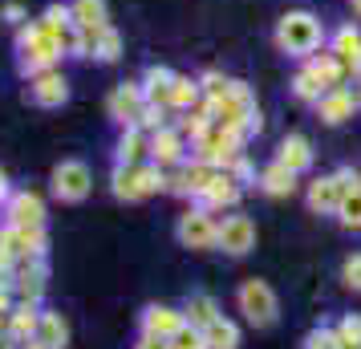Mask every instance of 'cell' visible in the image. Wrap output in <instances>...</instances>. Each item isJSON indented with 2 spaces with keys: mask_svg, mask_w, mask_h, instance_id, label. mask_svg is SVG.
<instances>
[{
  "mask_svg": "<svg viewBox=\"0 0 361 349\" xmlns=\"http://www.w3.org/2000/svg\"><path fill=\"white\" fill-rule=\"evenodd\" d=\"M272 41H276V49L284 53V57L305 61L312 53H321V45H325V25H321V17L309 13V8H288V13L276 20Z\"/></svg>",
  "mask_w": 361,
  "mask_h": 349,
  "instance_id": "cell-1",
  "label": "cell"
},
{
  "mask_svg": "<svg viewBox=\"0 0 361 349\" xmlns=\"http://www.w3.org/2000/svg\"><path fill=\"white\" fill-rule=\"evenodd\" d=\"M353 187H361V171L337 166V171H329V175H317V179L305 187V203H309L312 216H337L345 195H349Z\"/></svg>",
  "mask_w": 361,
  "mask_h": 349,
  "instance_id": "cell-2",
  "label": "cell"
},
{
  "mask_svg": "<svg viewBox=\"0 0 361 349\" xmlns=\"http://www.w3.org/2000/svg\"><path fill=\"white\" fill-rule=\"evenodd\" d=\"M235 309L244 313V321L252 325V329H272L280 321V297L276 288L268 281H260V276H252V281H244L240 288H235Z\"/></svg>",
  "mask_w": 361,
  "mask_h": 349,
  "instance_id": "cell-3",
  "label": "cell"
},
{
  "mask_svg": "<svg viewBox=\"0 0 361 349\" xmlns=\"http://www.w3.org/2000/svg\"><path fill=\"white\" fill-rule=\"evenodd\" d=\"M166 191V171L159 163H130V166H114V195L122 203H142L150 195Z\"/></svg>",
  "mask_w": 361,
  "mask_h": 349,
  "instance_id": "cell-4",
  "label": "cell"
},
{
  "mask_svg": "<svg viewBox=\"0 0 361 349\" xmlns=\"http://www.w3.org/2000/svg\"><path fill=\"white\" fill-rule=\"evenodd\" d=\"M240 154H244V138H240L235 130H228V126H219V122H212V126L191 142V159L212 163L215 171H228Z\"/></svg>",
  "mask_w": 361,
  "mask_h": 349,
  "instance_id": "cell-5",
  "label": "cell"
},
{
  "mask_svg": "<svg viewBox=\"0 0 361 349\" xmlns=\"http://www.w3.org/2000/svg\"><path fill=\"white\" fill-rule=\"evenodd\" d=\"M215 232H219V219H215V212L203 207V203L187 207V212L179 216V224H175V240H179L183 248H191V252L215 248Z\"/></svg>",
  "mask_w": 361,
  "mask_h": 349,
  "instance_id": "cell-6",
  "label": "cell"
},
{
  "mask_svg": "<svg viewBox=\"0 0 361 349\" xmlns=\"http://www.w3.org/2000/svg\"><path fill=\"white\" fill-rule=\"evenodd\" d=\"M256 240H260V232H256V219L244 216V212H231V216L219 219V232H215V248L224 252V256H247V252L256 248Z\"/></svg>",
  "mask_w": 361,
  "mask_h": 349,
  "instance_id": "cell-7",
  "label": "cell"
},
{
  "mask_svg": "<svg viewBox=\"0 0 361 349\" xmlns=\"http://www.w3.org/2000/svg\"><path fill=\"white\" fill-rule=\"evenodd\" d=\"M90 187H94V175H90L85 163L66 159V163L53 166V195L61 203H82L85 195H90Z\"/></svg>",
  "mask_w": 361,
  "mask_h": 349,
  "instance_id": "cell-8",
  "label": "cell"
},
{
  "mask_svg": "<svg viewBox=\"0 0 361 349\" xmlns=\"http://www.w3.org/2000/svg\"><path fill=\"white\" fill-rule=\"evenodd\" d=\"M150 163H159L163 171H171V166H179L191 159V138L179 130V126H163V130L150 134Z\"/></svg>",
  "mask_w": 361,
  "mask_h": 349,
  "instance_id": "cell-9",
  "label": "cell"
},
{
  "mask_svg": "<svg viewBox=\"0 0 361 349\" xmlns=\"http://www.w3.org/2000/svg\"><path fill=\"white\" fill-rule=\"evenodd\" d=\"M106 110H110V118H114L118 126H134L138 114L147 110V90H142V82L114 85V94L106 98Z\"/></svg>",
  "mask_w": 361,
  "mask_h": 349,
  "instance_id": "cell-10",
  "label": "cell"
},
{
  "mask_svg": "<svg viewBox=\"0 0 361 349\" xmlns=\"http://www.w3.org/2000/svg\"><path fill=\"white\" fill-rule=\"evenodd\" d=\"M317 122H325V126H341V122H349V118L357 114V102H353V94H349V85H333V90H325L321 98H317Z\"/></svg>",
  "mask_w": 361,
  "mask_h": 349,
  "instance_id": "cell-11",
  "label": "cell"
},
{
  "mask_svg": "<svg viewBox=\"0 0 361 349\" xmlns=\"http://www.w3.org/2000/svg\"><path fill=\"white\" fill-rule=\"evenodd\" d=\"M240 200H244V183H240L231 171H215V179L207 183V191H203L195 203L212 207V212H231Z\"/></svg>",
  "mask_w": 361,
  "mask_h": 349,
  "instance_id": "cell-12",
  "label": "cell"
},
{
  "mask_svg": "<svg viewBox=\"0 0 361 349\" xmlns=\"http://www.w3.org/2000/svg\"><path fill=\"white\" fill-rule=\"evenodd\" d=\"M0 244L13 252L17 260H25V256H45L49 235H45V224L41 228H17V224H8V228H0Z\"/></svg>",
  "mask_w": 361,
  "mask_h": 349,
  "instance_id": "cell-13",
  "label": "cell"
},
{
  "mask_svg": "<svg viewBox=\"0 0 361 349\" xmlns=\"http://www.w3.org/2000/svg\"><path fill=\"white\" fill-rule=\"evenodd\" d=\"M183 321H187V313L175 309V305H147L142 317H138V333H154V337H166L171 341L183 329Z\"/></svg>",
  "mask_w": 361,
  "mask_h": 349,
  "instance_id": "cell-14",
  "label": "cell"
},
{
  "mask_svg": "<svg viewBox=\"0 0 361 349\" xmlns=\"http://www.w3.org/2000/svg\"><path fill=\"white\" fill-rule=\"evenodd\" d=\"M296 187H300V175L288 171L284 163H276V159L260 166V175H256V191H264L268 200H288V195H296Z\"/></svg>",
  "mask_w": 361,
  "mask_h": 349,
  "instance_id": "cell-15",
  "label": "cell"
},
{
  "mask_svg": "<svg viewBox=\"0 0 361 349\" xmlns=\"http://www.w3.org/2000/svg\"><path fill=\"white\" fill-rule=\"evenodd\" d=\"M29 98H33L37 106H45V110L61 106V102L69 98V82H66V73H57V69H41V73H33Z\"/></svg>",
  "mask_w": 361,
  "mask_h": 349,
  "instance_id": "cell-16",
  "label": "cell"
},
{
  "mask_svg": "<svg viewBox=\"0 0 361 349\" xmlns=\"http://www.w3.org/2000/svg\"><path fill=\"white\" fill-rule=\"evenodd\" d=\"M4 216H8V224H17V228H41L45 224V203L33 191H17V195H8Z\"/></svg>",
  "mask_w": 361,
  "mask_h": 349,
  "instance_id": "cell-17",
  "label": "cell"
},
{
  "mask_svg": "<svg viewBox=\"0 0 361 349\" xmlns=\"http://www.w3.org/2000/svg\"><path fill=\"white\" fill-rule=\"evenodd\" d=\"M312 159H317V150H312V142L305 138V134H284L276 147V163H284L288 171H296V175H305L312 166Z\"/></svg>",
  "mask_w": 361,
  "mask_h": 349,
  "instance_id": "cell-18",
  "label": "cell"
},
{
  "mask_svg": "<svg viewBox=\"0 0 361 349\" xmlns=\"http://www.w3.org/2000/svg\"><path fill=\"white\" fill-rule=\"evenodd\" d=\"M305 69H309V73L325 85V90L349 82V69H345V61L333 49H321V53H312V57H305Z\"/></svg>",
  "mask_w": 361,
  "mask_h": 349,
  "instance_id": "cell-19",
  "label": "cell"
},
{
  "mask_svg": "<svg viewBox=\"0 0 361 349\" xmlns=\"http://www.w3.org/2000/svg\"><path fill=\"white\" fill-rule=\"evenodd\" d=\"M329 49L345 61L349 78H353V73H361V29H357V25H341L337 33L329 37Z\"/></svg>",
  "mask_w": 361,
  "mask_h": 349,
  "instance_id": "cell-20",
  "label": "cell"
},
{
  "mask_svg": "<svg viewBox=\"0 0 361 349\" xmlns=\"http://www.w3.org/2000/svg\"><path fill=\"white\" fill-rule=\"evenodd\" d=\"M147 154H150V134L142 126H126L122 138H118V147H114V163L130 166V163H142Z\"/></svg>",
  "mask_w": 361,
  "mask_h": 349,
  "instance_id": "cell-21",
  "label": "cell"
},
{
  "mask_svg": "<svg viewBox=\"0 0 361 349\" xmlns=\"http://www.w3.org/2000/svg\"><path fill=\"white\" fill-rule=\"evenodd\" d=\"M175 69L166 66H150L147 73H142V90H147V102L150 106H166L171 110V85H175Z\"/></svg>",
  "mask_w": 361,
  "mask_h": 349,
  "instance_id": "cell-22",
  "label": "cell"
},
{
  "mask_svg": "<svg viewBox=\"0 0 361 349\" xmlns=\"http://www.w3.org/2000/svg\"><path fill=\"white\" fill-rule=\"evenodd\" d=\"M183 313H187V321H191V325L207 329V325H215V321L224 317V309H219V300L207 297V293H191V297H187V305H183Z\"/></svg>",
  "mask_w": 361,
  "mask_h": 349,
  "instance_id": "cell-23",
  "label": "cell"
},
{
  "mask_svg": "<svg viewBox=\"0 0 361 349\" xmlns=\"http://www.w3.org/2000/svg\"><path fill=\"white\" fill-rule=\"evenodd\" d=\"M199 102H203V85H199V78L179 73L175 85H171V110H175V114H187V110H195Z\"/></svg>",
  "mask_w": 361,
  "mask_h": 349,
  "instance_id": "cell-24",
  "label": "cell"
},
{
  "mask_svg": "<svg viewBox=\"0 0 361 349\" xmlns=\"http://www.w3.org/2000/svg\"><path fill=\"white\" fill-rule=\"evenodd\" d=\"M45 349H66L69 345V325L61 313H41V325H37V337Z\"/></svg>",
  "mask_w": 361,
  "mask_h": 349,
  "instance_id": "cell-25",
  "label": "cell"
},
{
  "mask_svg": "<svg viewBox=\"0 0 361 349\" xmlns=\"http://www.w3.org/2000/svg\"><path fill=\"white\" fill-rule=\"evenodd\" d=\"M37 325H41V309H37V305H17V309L8 313V333L17 337L20 345L37 337Z\"/></svg>",
  "mask_w": 361,
  "mask_h": 349,
  "instance_id": "cell-26",
  "label": "cell"
},
{
  "mask_svg": "<svg viewBox=\"0 0 361 349\" xmlns=\"http://www.w3.org/2000/svg\"><path fill=\"white\" fill-rule=\"evenodd\" d=\"M203 337H207V349H240V325L231 321V317H219L215 325H207L203 329Z\"/></svg>",
  "mask_w": 361,
  "mask_h": 349,
  "instance_id": "cell-27",
  "label": "cell"
},
{
  "mask_svg": "<svg viewBox=\"0 0 361 349\" xmlns=\"http://www.w3.org/2000/svg\"><path fill=\"white\" fill-rule=\"evenodd\" d=\"M288 90H293V98L300 102V106H317V98H321V94H325V85L317 82V78H312L309 69L300 66L293 73V82H288Z\"/></svg>",
  "mask_w": 361,
  "mask_h": 349,
  "instance_id": "cell-28",
  "label": "cell"
},
{
  "mask_svg": "<svg viewBox=\"0 0 361 349\" xmlns=\"http://www.w3.org/2000/svg\"><path fill=\"white\" fill-rule=\"evenodd\" d=\"M73 25H82V29H106V0H78L73 4Z\"/></svg>",
  "mask_w": 361,
  "mask_h": 349,
  "instance_id": "cell-29",
  "label": "cell"
},
{
  "mask_svg": "<svg viewBox=\"0 0 361 349\" xmlns=\"http://www.w3.org/2000/svg\"><path fill=\"white\" fill-rule=\"evenodd\" d=\"M337 224H341L345 232H361V187H353L345 195L341 212H337Z\"/></svg>",
  "mask_w": 361,
  "mask_h": 349,
  "instance_id": "cell-30",
  "label": "cell"
},
{
  "mask_svg": "<svg viewBox=\"0 0 361 349\" xmlns=\"http://www.w3.org/2000/svg\"><path fill=\"white\" fill-rule=\"evenodd\" d=\"M300 349H345V345H341L337 325H317V329L305 333V345H300Z\"/></svg>",
  "mask_w": 361,
  "mask_h": 349,
  "instance_id": "cell-31",
  "label": "cell"
},
{
  "mask_svg": "<svg viewBox=\"0 0 361 349\" xmlns=\"http://www.w3.org/2000/svg\"><path fill=\"white\" fill-rule=\"evenodd\" d=\"M94 57H98V61H106V66L122 57V37H118L110 25H106V29L98 33V49H94Z\"/></svg>",
  "mask_w": 361,
  "mask_h": 349,
  "instance_id": "cell-32",
  "label": "cell"
},
{
  "mask_svg": "<svg viewBox=\"0 0 361 349\" xmlns=\"http://www.w3.org/2000/svg\"><path fill=\"white\" fill-rule=\"evenodd\" d=\"M171 349H207V337H203V329H199V325L183 321V329L171 337Z\"/></svg>",
  "mask_w": 361,
  "mask_h": 349,
  "instance_id": "cell-33",
  "label": "cell"
},
{
  "mask_svg": "<svg viewBox=\"0 0 361 349\" xmlns=\"http://www.w3.org/2000/svg\"><path fill=\"white\" fill-rule=\"evenodd\" d=\"M199 85H203V98L215 102V98H224V94H228L231 78H224L219 69H207V73H199Z\"/></svg>",
  "mask_w": 361,
  "mask_h": 349,
  "instance_id": "cell-34",
  "label": "cell"
},
{
  "mask_svg": "<svg viewBox=\"0 0 361 349\" xmlns=\"http://www.w3.org/2000/svg\"><path fill=\"white\" fill-rule=\"evenodd\" d=\"M337 333H341L345 349H357L361 345V313H345L341 321H337Z\"/></svg>",
  "mask_w": 361,
  "mask_h": 349,
  "instance_id": "cell-35",
  "label": "cell"
},
{
  "mask_svg": "<svg viewBox=\"0 0 361 349\" xmlns=\"http://www.w3.org/2000/svg\"><path fill=\"white\" fill-rule=\"evenodd\" d=\"M341 284L349 288V293H361V252L345 256V264H341Z\"/></svg>",
  "mask_w": 361,
  "mask_h": 349,
  "instance_id": "cell-36",
  "label": "cell"
},
{
  "mask_svg": "<svg viewBox=\"0 0 361 349\" xmlns=\"http://www.w3.org/2000/svg\"><path fill=\"white\" fill-rule=\"evenodd\" d=\"M228 171H231V175H235V179H240L244 187H256V175H260L256 166L247 163V154H240V159H235V163L228 166Z\"/></svg>",
  "mask_w": 361,
  "mask_h": 349,
  "instance_id": "cell-37",
  "label": "cell"
},
{
  "mask_svg": "<svg viewBox=\"0 0 361 349\" xmlns=\"http://www.w3.org/2000/svg\"><path fill=\"white\" fill-rule=\"evenodd\" d=\"M130 349H171V341L166 337H154V333H138V341Z\"/></svg>",
  "mask_w": 361,
  "mask_h": 349,
  "instance_id": "cell-38",
  "label": "cell"
},
{
  "mask_svg": "<svg viewBox=\"0 0 361 349\" xmlns=\"http://www.w3.org/2000/svg\"><path fill=\"white\" fill-rule=\"evenodd\" d=\"M13 300H17V293H13V284H0V313H13V309H17Z\"/></svg>",
  "mask_w": 361,
  "mask_h": 349,
  "instance_id": "cell-39",
  "label": "cell"
},
{
  "mask_svg": "<svg viewBox=\"0 0 361 349\" xmlns=\"http://www.w3.org/2000/svg\"><path fill=\"white\" fill-rule=\"evenodd\" d=\"M345 85H349V94H353V102H357V110H361V73H353Z\"/></svg>",
  "mask_w": 361,
  "mask_h": 349,
  "instance_id": "cell-40",
  "label": "cell"
},
{
  "mask_svg": "<svg viewBox=\"0 0 361 349\" xmlns=\"http://www.w3.org/2000/svg\"><path fill=\"white\" fill-rule=\"evenodd\" d=\"M0 349H20V341L13 333H0Z\"/></svg>",
  "mask_w": 361,
  "mask_h": 349,
  "instance_id": "cell-41",
  "label": "cell"
},
{
  "mask_svg": "<svg viewBox=\"0 0 361 349\" xmlns=\"http://www.w3.org/2000/svg\"><path fill=\"white\" fill-rule=\"evenodd\" d=\"M4 17H8V20H20V17H25V8H20V4H8V8H4Z\"/></svg>",
  "mask_w": 361,
  "mask_h": 349,
  "instance_id": "cell-42",
  "label": "cell"
},
{
  "mask_svg": "<svg viewBox=\"0 0 361 349\" xmlns=\"http://www.w3.org/2000/svg\"><path fill=\"white\" fill-rule=\"evenodd\" d=\"M8 200V179H4V171H0V203Z\"/></svg>",
  "mask_w": 361,
  "mask_h": 349,
  "instance_id": "cell-43",
  "label": "cell"
},
{
  "mask_svg": "<svg viewBox=\"0 0 361 349\" xmlns=\"http://www.w3.org/2000/svg\"><path fill=\"white\" fill-rule=\"evenodd\" d=\"M20 349H45V345H41V341H25Z\"/></svg>",
  "mask_w": 361,
  "mask_h": 349,
  "instance_id": "cell-44",
  "label": "cell"
},
{
  "mask_svg": "<svg viewBox=\"0 0 361 349\" xmlns=\"http://www.w3.org/2000/svg\"><path fill=\"white\" fill-rule=\"evenodd\" d=\"M349 4H353V13H357V17H361V0H349Z\"/></svg>",
  "mask_w": 361,
  "mask_h": 349,
  "instance_id": "cell-45",
  "label": "cell"
},
{
  "mask_svg": "<svg viewBox=\"0 0 361 349\" xmlns=\"http://www.w3.org/2000/svg\"><path fill=\"white\" fill-rule=\"evenodd\" d=\"M357 349H361V345H357Z\"/></svg>",
  "mask_w": 361,
  "mask_h": 349,
  "instance_id": "cell-46",
  "label": "cell"
}]
</instances>
